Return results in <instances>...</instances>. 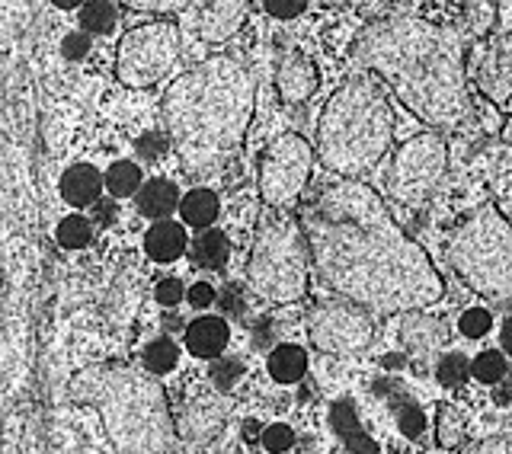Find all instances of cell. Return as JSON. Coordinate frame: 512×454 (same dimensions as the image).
I'll return each instance as SVG.
<instances>
[{
	"label": "cell",
	"mask_w": 512,
	"mask_h": 454,
	"mask_svg": "<svg viewBox=\"0 0 512 454\" xmlns=\"http://www.w3.org/2000/svg\"><path fill=\"white\" fill-rule=\"evenodd\" d=\"M221 304L228 307L231 314H240V311H244V301H240V291H234V288L224 291V301H221Z\"/></svg>",
	"instance_id": "f6af8a7d"
},
{
	"label": "cell",
	"mask_w": 512,
	"mask_h": 454,
	"mask_svg": "<svg viewBox=\"0 0 512 454\" xmlns=\"http://www.w3.org/2000/svg\"><path fill=\"white\" fill-rule=\"evenodd\" d=\"M314 148L301 135L288 132L269 144L260 160V199L266 208H292L311 180Z\"/></svg>",
	"instance_id": "30bf717a"
},
{
	"label": "cell",
	"mask_w": 512,
	"mask_h": 454,
	"mask_svg": "<svg viewBox=\"0 0 512 454\" xmlns=\"http://www.w3.org/2000/svg\"><path fill=\"white\" fill-rule=\"evenodd\" d=\"M308 339L314 343V349L336 355V359L362 355L375 339L372 311H365V307L346 298L320 301L308 314Z\"/></svg>",
	"instance_id": "8fae6325"
},
{
	"label": "cell",
	"mask_w": 512,
	"mask_h": 454,
	"mask_svg": "<svg viewBox=\"0 0 512 454\" xmlns=\"http://www.w3.org/2000/svg\"><path fill=\"white\" fill-rule=\"evenodd\" d=\"M352 55L426 125L458 128L471 116L464 39L458 29L410 13H388L359 32Z\"/></svg>",
	"instance_id": "7a4b0ae2"
},
{
	"label": "cell",
	"mask_w": 512,
	"mask_h": 454,
	"mask_svg": "<svg viewBox=\"0 0 512 454\" xmlns=\"http://www.w3.org/2000/svg\"><path fill=\"white\" fill-rule=\"evenodd\" d=\"M138 212L151 221H167L176 208H180V189H176L170 180H151L138 189Z\"/></svg>",
	"instance_id": "d6986e66"
},
{
	"label": "cell",
	"mask_w": 512,
	"mask_h": 454,
	"mask_svg": "<svg viewBox=\"0 0 512 454\" xmlns=\"http://www.w3.org/2000/svg\"><path fill=\"white\" fill-rule=\"evenodd\" d=\"M490 327H493V317H490V311H484V307H471V311H464L461 320H458L461 336H468V339L487 336Z\"/></svg>",
	"instance_id": "836d02e7"
},
{
	"label": "cell",
	"mask_w": 512,
	"mask_h": 454,
	"mask_svg": "<svg viewBox=\"0 0 512 454\" xmlns=\"http://www.w3.org/2000/svg\"><path fill=\"white\" fill-rule=\"evenodd\" d=\"M442 339H445L442 323L420 314V311H410V314H404V320H400V343H404V349L413 355V359H420V362L436 359L442 349Z\"/></svg>",
	"instance_id": "9a60e30c"
},
{
	"label": "cell",
	"mask_w": 512,
	"mask_h": 454,
	"mask_svg": "<svg viewBox=\"0 0 512 454\" xmlns=\"http://www.w3.org/2000/svg\"><path fill=\"white\" fill-rule=\"evenodd\" d=\"M154 298H157L160 307H176V304L186 298V288H183L180 279H164V282H157Z\"/></svg>",
	"instance_id": "74e56055"
},
{
	"label": "cell",
	"mask_w": 512,
	"mask_h": 454,
	"mask_svg": "<svg viewBox=\"0 0 512 454\" xmlns=\"http://www.w3.org/2000/svg\"><path fill=\"white\" fill-rule=\"evenodd\" d=\"M180 362V349H176L167 336L154 339V343L144 346V368L151 371V375H167V371L176 368Z\"/></svg>",
	"instance_id": "4316f807"
},
{
	"label": "cell",
	"mask_w": 512,
	"mask_h": 454,
	"mask_svg": "<svg viewBox=\"0 0 512 454\" xmlns=\"http://www.w3.org/2000/svg\"><path fill=\"white\" fill-rule=\"evenodd\" d=\"M253 103V74L231 55L205 58L173 80L164 96V122L189 176H212L240 151Z\"/></svg>",
	"instance_id": "3957f363"
},
{
	"label": "cell",
	"mask_w": 512,
	"mask_h": 454,
	"mask_svg": "<svg viewBox=\"0 0 512 454\" xmlns=\"http://www.w3.org/2000/svg\"><path fill=\"white\" fill-rule=\"evenodd\" d=\"M164 148H167V138L164 135H141L138 138V157H144V160H157L160 154H164Z\"/></svg>",
	"instance_id": "7bdbcfd3"
},
{
	"label": "cell",
	"mask_w": 512,
	"mask_h": 454,
	"mask_svg": "<svg viewBox=\"0 0 512 454\" xmlns=\"http://www.w3.org/2000/svg\"><path fill=\"white\" fill-rule=\"evenodd\" d=\"M180 29L170 20H154L135 26L132 32H125L119 42V58L116 71L125 87H154L160 77H167L173 71V64L180 61Z\"/></svg>",
	"instance_id": "ba28073f"
},
{
	"label": "cell",
	"mask_w": 512,
	"mask_h": 454,
	"mask_svg": "<svg viewBox=\"0 0 512 454\" xmlns=\"http://www.w3.org/2000/svg\"><path fill=\"white\" fill-rule=\"evenodd\" d=\"M496 7H500V0H464V20H468L471 36H487L496 20Z\"/></svg>",
	"instance_id": "83f0119b"
},
{
	"label": "cell",
	"mask_w": 512,
	"mask_h": 454,
	"mask_svg": "<svg viewBox=\"0 0 512 454\" xmlns=\"http://www.w3.org/2000/svg\"><path fill=\"white\" fill-rule=\"evenodd\" d=\"M122 4L141 13H173V10H183L189 0H122Z\"/></svg>",
	"instance_id": "ab89813d"
},
{
	"label": "cell",
	"mask_w": 512,
	"mask_h": 454,
	"mask_svg": "<svg viewBox=\"0 0 512 454\" xmlns=\"http://www.w3.org/2000/svg\"><path fill=\"white\" fill-rule=\"evenodd\" d=\"M276 90L288 106L308 103L317 90V68L311 64V58L301 52H285L276 71Z\"/></svg>",
	"instance_id": "5bb4252c"
},
{
	"label": "cell",
	"mask_w": 512,
	"mask_h": 454,
	"mask_svg": "<svg viewBox=\"0 0 512 454\" xmlns=\"http://www.w3.org/2000/svg\"><path fill=\"white\" fill-rule=\"evenodd\" d=\"M103 183H106V176L96 167L74 164L68 173L61 176V196H64V202H71L77 208H87V205H96V199H100Z\"/></svg>",
	"instance_id": "ac0fdd59"
},
{
	"label": "cell",
	"mask_w": 512,
	"mask_h": 454,
	"mask_svg": "<svg viewBox=\"0 0 512 454\" xmlns=\"http://www.w3.org/2000/svg\"><path fill=\"white\" fill-rule=\"evenodd\" d=\"M330 423L336 429V435L356 451V454H378V445L368 439L365 429L359 426V416L356 410H352V403L349 400H336L333 407H330Z\"/></svg>",
	"instance_id": "44dd1931"
},
{
	"label": "cell",
	"mask_w": 512,
	"mask_h": 454,
	"mask_svg": "<svg viewBox=\"0 0 512 454\" xmlns=\"http://www.w3.org/2000/svg\"><path fill=\"white\" fill-rule=\"evenodd\" d=\"M228 339H231V327L224 317H196L186 327V349L199 359H221V352L228 349Z\"/></svg>",
	"instance_id": "2e32d148"
},
{
	"label": "cell",
	"mask_w": 512,
	"mask_h": 454,
	"mask_svg": "<svg viewBox=\"0 0 512 454\" xmlns=\"http://www.w3.org/2000/svg\"><path fill=\"white\" fill-rule=\"evenodd\" d=\"M448 263L474 295L512 298V224L496 205H480L448 240Z\"/></svg>",
	"instance_id": "52a82bcc"
},
{
	"label": "cell",
	"mask_w": 512,
	"mask_h": 454,
	"mask_svg": "<svg viewBox=\"0 0 512 454\" xmlns=\"http://www.w3.org/2000/svg\"><path fill=\"white\" fill-rule=\"evenodd\" d=\"M263 445H266V451H272V454H282V451H288L295 445V432L288 429L285 423H276V426H269L266 432H263Z\"/></svg>",
	"instance_id": "d590c367"
},
{
	"label": "cell",
	"mask_w": 512,
	"mask_h": 454,
	"mask_svg": "<svg viewBox=\"0 0 512 454\" xmlns=\"http://www.w3.org/2000/svg\"><path fill=\"white\" fill-rule=\"evenodd\" d=\"M61 52L68 61H80L87 52H90V39H87V32H71V36H64L61 42Z\"/></svg>",
	"instance_id": "b9f144b4"
},
{
	"label": "cell",
	"mask_w": 512,
	"mask_h": 454,
	"mask_svg": "<svg viewBox=\"0 0 512 454\" xmlns=\"http://www.w3.org/2000/svg\"><path fill=\"white\" fill-rule=\"evenodd\" d=\"M464 439V423H461V416L455 410H439V442L445 448H458Z\"/></svg>",
	"instance_id": "e575fe53"
},
{
	"label": "cell",
	"mask_w": 512,
	"mask_h": 454,
	"mask_svg": "<svg viewBox=\"0 0 512 454\" xmlns=\"http://www.w3.org/2000/svg\"><path fill=\"white\" fill-rule=\"evenodd\" d=\"M471 371H474V378H477L480 384H500V381L506 378V371H509L506 355H503V352H496V349L480 352L477 359H474V365H471Z\"/></svg>",
	"instance_id": "f546056e"
},
{
	"label": "cell",
	"mask_w": 512,
	"mask_h": 454,
	"mask_svg": "<svg viewBox=\"0 0 512 454\" xmlns=\"http://www.w3.org/2000/svg\"><path fill=\"white\" fill-rule=\"evenodd\" d=\"M468 454H512V435H493V439L477 442Z\"/></svg>",
	"instance_id": "ee69618b"
},
{
	"label": "cell",
	"mask_w": 512,
	"mask_h": 454,
	"mask_svg": "<svg viewBox=\"0 0 512 454\" xmlns=\"http://www.w3.org/2000/svg\"><path fill=\"white\" fill-rule=\"evenodd\" d=\"M509 381H512V371H509Z\"/></svg>",
	"instance_id": "681fc988"
},
{
	"label": "cell",
	"mask_w": 512,
	"mask_h": 454,
	"mask_svg": "<svg viewBox=\"0 0 512 454\" xmlns=\"http://www.w3.org/2000/svg\"><path fill=\"white\" fill-rule=\"evenodd\" d=\"M93 240V221L84 215H68L58 224V243L64 250H84Z\"/></svg>",
	"instance_id": "f1b7e54d"
},
{
	"label": "cell",
	"mask_w": 512,
	"mask_h": 454,
	"mask_svg": "<svg viewBox=\"0 0 512 454\" xmlns=\"http://www.w3.org/2000/svg\"><path fill=\"white\" fill-rule=\"evenodd\" d=\"M180 212H183V221L189 227H196V231H208V227L215 224L221 205H218V196L212 189H192L180 202Z\"/></svg>",
	"instance_id": "603a6c76"
},
{
	"label": "cell",
	"mask_w": 512,
	"mask_h": 454,
	"mask_svg": "<svg viewBox=\"0 0 512 454\" xmlns=\"http://www.w3.org/2000/svg\"><path fill=\"white\" fill-rule=\"evenodd\" d=\"M247 282L253 295L269 304H298L308 298L311 250L298 218L279 208H263L253 234Z\"/></svg>",
	"instance_id": "8992f818"
},
{
	"label": "cell",
	"mask_w": 512,
	"mask_h": 454,
	"mask_svg": "<svg viewBox=\"0 0 512 454\" xmlns=\"http://www.w3.org/2000/svg\"><path fill=\"white\" fill-rule=\"evenodd\" d=\"M106 189L116 199L138 196V189H141V170H138V164H132V160H116V164L106 170Z\"/></svg>",
	"instance_id": "d4e9b609"
},
{
	"label": "cell",
	"mask_w": 512,
	"mask_h": 454,
	"mask_svg": "<svg viewBox=\"0 0 512 454\" xmlns=\"http://www.w3.org/2000/svg\"><path fill=\"white\" fill-rule=\"evenodd\" d=\"M397 426H400V432L407 435V439H420V435L426 432V416L413 400H404L397 407Z\"/></svg>",
	"instance_id": "d6a6232c"
},
{
	"label": "cell",
	"mask_w": 512,
	"mask_h": 454,
	"mask_svg": "<svg viewBox=\"0 0 512 454\" xmlns=\"http://www.w3.org/2000/svg\"><path fill=\"white\" fill-rule=\"evenodd\" d=\"M500 343H503V349H506V352H512V317H506V323H503V330H500Z\"/></svg>",
	"instance_id": "7dc6e473"
},
{
	"label": "cell",
	"mask_w": 512,
	"mask_h": 454,
	"mask_svg": "<svg viewBox=\"0 0 512 454\" xmlns=\"http://www.w3.org/2000/svg\"><path fill=\"white\" fill-rule=\"evenodd\" d=\"M228 256H231V243L221 231H215V227L202 231L196 243H192V259H196L202 269H221L228 263Z\"/></svg>",
	"instance_id": "cb8c5ba5"
},
{
	"label": "cell",
	"mask_w": 512,
	"mask_h": 454,
	"mask_svg": "<svg viewBox=\"0 0 512 454\" xmlns=\"http://www.w3.org/2000/svg\"><path fill=\"white\" fill-rule=\"evenodd\" d=\"M311 0H263V7L269 16H276V20H295L304 10H308Z\"/></svg>",
	"instance_id": "8d00e7d4"
},
{
	"label": "cell",
	"mask_w": 512,
	"mask_h": 454,
	"mask_svg": "<svg viewBox=\"0 0 512 454\" xmlns=\"http://www.w3.org/2000/svg\"><path fill=\"white\" fill-rule=\"evenodd\" d=\"M448 167L445 141L436 132L410 138L397 148L388 173V196L400 205H423L439 189Z\"/></svg>",
	"instance_id": "9c48e42d"
},
{
	"label": "cell",
	"mask_w": 512,
	"mask_h": 454,
	"mask_svg": "<svg viewBox=\"0 0 512 454\" xmlns=\"http://www.w3.org/2000/svg\"><path fill=\"white\" fill-rule=\"evenodd\" d=\"M468 371H471V365H468V359H464L461 352H448L436 365V381L442 387H458L464 378H468Z\"/></svg>",
	"instance_id": "4dcf8cb0"
},
{
	"label": "cell",
	"mask_w": 512,
	"mask_h": 454,
	"mask_svg": "<svg viewBox=\"0 0 512 454\" xmlns=\"http://www.w3.org/2000/svg\"><path fill=\"white\" fill-rule=\"evenodd\" d=\"M144 253L154 263H173L186 253V231L173 221H157L148 234H144Z\"/></svg>",
	"instance_id": "ffe728a7"
},
{
	"label": "cell",
	"mask_w": 512,
	"mask_h": 454,
	"mask_svg": "<svg viewBox=\"0 0 512 454\" xmlns=\"http://www.w3.org/2000/svg\"><path fill=\"white\" fill-rule=\"evenodd\" d=\"M93 400L119 454H170L176 426L164 387L151 378V371L144 375L132 368H106L93 378Z\"/></svg>",
	"instance_id": "5b68a950"
},
{
	"label": "cell",
	"mask_w": 512,
	"mask_h": 454,
	"mask_svg": "<svg viewBox=\"0 0 512 454\" xmlns=\"http://www.w3.org/2000/svg\"><path fill=\"white\" fill-rule=\"evenodd\" d=\"M327 7H340V10H356V13H368V16H378L388 0H324Z\"/></svg>",
	"instance_id": "60d3db41"
},
{
	"label": "cell",
	"mask_w": 512,
	"mask_h": 454,
	"mask_svg": "<svg viewBox=\"0 0 512 454\" xmlns=\"http://www.w3.org/2000/svg\"><path fill=\"white\" fill-rule=\"evenodd\" d=\"M215 301H218V291L208 282H196L186 288V304L196 307V311H205V307H212Z\"/></svg>",
	"instance_id": "f35d334b"
},
{
	"label": "cell",
	"mask_w": 512,
	"mask_h": 454,
	"mask_svg": "<svg viewBox=\"0 0 512 454\" xmlns=\"http://www.w3.org/2000/svg\"><path fill=\"white\" fill-rule=\"evenodd\" d=\"M394 144V112L368 74L343 80L317 122V160L336 180H359Z\"/></svg>",
	"instance_id": "277c9868"
},
{
	"label": "cell",
	"mask_w": 512,
	"mask_h": 454,
	"mask_svg": "<svg viewBox=\"0 0 512 454\" xmlns=\"http://www.w3.org/2000/svg\"><path fill=\"white\" fill-rule=\"evenodd\" d=\"M253 10V0H208L205 10L199 13V36L202 42H228L237 36V29L247 23Z\"/></svg>",
	"instance_id": "4fadbf2b"
},
{
	"label": "cell",
	"mask_w": 512,
	"mask_h": 454,
	"mask_svg": "<svg viewBox=\"0 0 512 454\" xmlns=\"http://www.w3.org/2000/svg\"><path fill=\"white\" fill-rule=\"evenodd\" d=\"M304 371H308V352H304L301 346L282 343V346L272 349L269 375L276 378L279 384H298L304 378Z\"/></svg>",
	"instance_id": "7402d4cb"
},
{
	"label": "cell",
	"mask_w": 512,
	"mask_h": 454,
	"mask_svg": "<svg viewBox=\"0 0 512 454\" xmlns=\"http://www.w3.org/2000/svg\"><path fill=\"white\" fill-rule=\"evenodd\" d=\"M93 212H96V221H103V224H106V221H112V215H116V208H112L109 202H106V205L96 202V205H93Z\"/></svg>",
	"instance_id": "bcb514c9"
},
{
	"label": "cell",
	"mask_w": 512,
	"mask_h": 454,
	"mask_svg": "<svg viewBox=\"0 0 512 454\" xmlns=\"http://www.w3.org/2000/svg\"><path fill=\"white\" fill-rule=\"evenodd\" d=\"M55 7H61V10H74V7H80L84 0H52Z\"/></svg>",
	"instance_id": "c3c4849f"
},
{
	"label": "cell",
	"mask_w": 512,
	"mask_h": 454,
	"mask_svg": "<svg viewBox=\"0 0 512 454\" xmlns=\"http://www.w3.org/2000/svg\"><path fill=\"white\" fill-rule=\"evenodd\" d=\"M224 416H228V410H224L218 400L189 403V407L183 410V416H180V435L189 442L215 439V435L221 432V426H224Z\"/></svg>",
	"instance_id": "e0dca14e"
},
{
	"label": "cell",
	"mask_w": 512,
	"mask_h": 454,
	"mask_svg": "<svg viewBox=\"0 0 512 454\" xmlns=\"http://www.w3.org/2000/svg\"><path fill=\"white\" fill-rule=\"evenodd\" d=\"M474 84L493 103L512 100V32L493 36L474 61Z\"/></svg>",
	"instance_id": "7c38bea8"
},
{
	"label": "cell",
	"mask_w": 512,
	"mask_h": 454,
	"mask_svg": "<svg viewBox=\"0 0 512 454\" xmlns=\"http://www.w3.org/2000/svg\"><path fill=\"white\" fill-rule=\"evenodd\" d=\"M208 378H212V384L218 387V391H231V387L244 378V362L237 359H215L212 368H208Z\"/></svg>",
	"instance_id": "1f68e13d"
},
{
	"label": "cell",
	"mask_w": 512,
	"mask_h": 454,
	"mask_svg": "<svg viewBox=\"0 0 512 454\" xmlns=\"http://www.w3.org/2000/svg\"><path fill=\"white\" fill-rule=\"evenodd\" d=\"M116 7H112V0H87L84 7H80V26L90 36H106L116 26Z\"/></svg>",
	"instance_id": "484cf974"
},
{
	"label": "cell",
	"mask_w": 512,
	"mask_h": 454,
	"mask_svg": "<svg viewBox=\"0 0 512 454\" xmlns=\"http://www.w3.org/2000/svg\"><path fill=\"white\" fill-rule=\"evenodd\" d=\"M298 221L320 282L340 298L375 314L426 311L442 301V275L372 186L336 180Z\"/></svg>",
	"instance_id": "6da1fadb"
}]
</instances>
